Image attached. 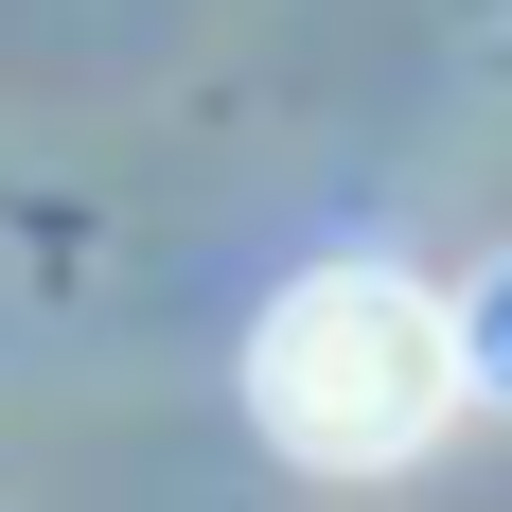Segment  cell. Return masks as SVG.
I'll return each mask as SVG.
<instances>
[{"label": "cell", "mask_w": 512, "mask_h": 512, "mask_svg": "<svg viewBox=\"0 0 512 512\" xmlns=\"http://www.w3.org/2000/svg\"><path fill=\"white\" fill-rule=\"evenodd\" d=\"M460 301H424L407 265H301L248 336V424L283 442L301 477H389L442 442L460 407Z\"/></svg>", "instance_id": "obj_1"}, {"label": "cell", "mask_w": 512, "mask_h": 512, "mask_svg": "<svg viewBox=\"0 0 512 512\" xmlns=\"http://www.w3.org/2000/svg\"><path fill=\"white\" fill-rule=\"evenodd\" d=\"M460 371L512 407V265H477V283H460Z\"/></svg>", "instance_id": "obj_2"}]
</instances>
